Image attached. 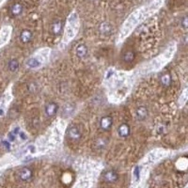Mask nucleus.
Here are the masks:
<instances>
[{"mask_svg": "<svg viewBox=\"0 0 188 188\" xmlns=\"http://www.w3.org/2000/svg\"><path fill=\"white\" fill-rule=\"evenodd\" d=\"M77 27H78V15L76 12H73L68 18V25H67L66 32H65L66 40L69 41L74 38V36L76 33Z\"/></svg>", "mask_w": 188, "mask_h": 188, "instance_id": "nucleus-1", "label": "nucleus"}, {"mask_svg": "<svg viewBox=\"0 0 188 188\" xmlns=\"http://www.w3.org/2000/svg\"><path fill=\"white\" fill-rule=\"evenodd\" d=\"M67 137L73 142H79L82 138V131L77 125H72L67 130Z\"/></svg>", "mask_w": 188, "mask_h": 188, "instance_id": "nucleus-2", "label": "nucleus"}, {"mask_svg": "<svg viewBox=\"0 0 188 188\" xmlns=\"http://www.w3.org/2000/svg\"><path fill=\"white\" fill-rule=\"evenodd\" d=\"M18 177L22 182H28L33 177V171L29 168H23L18 171Z\"/></svg>", "mask_w": 188, "mask_h": 188, "instance_id": "nucleus-3", "label": "nucleus"}, {"mask_svg": "<svg viewBox=\"0 0 188 188\" xmlns=\"http://www.w3.org/2000/svg\"><path fill=\"white\" fill-rule=\"evenodd\" d=\"M44 111H45V114L48 118H52V117L57 115V113L58 111V105L55 102H50L45 105Z\"/></svg>", "mask_w": 188, "mask_h": 188, "instance_id": "nucleus-4", "label": "nucleus"}, {"mask_svg": "<svg viewBox=\"0 0 188 188\" xmlns=\"http://www.w3.org/2000/svg\"><path fill=\"white\" fill-rule=\"evenodd\" d=\"M103 180L105 183H108V184L116 183L119 180V174L116 170H113V169L107 170L103 174Z\"/></svg>", "mask_w": 188, "mask_h": 188, "instance_id": "nucleus-5", "label": "nucleus"}, {"mask_svg": "<svg viewBox=\"0 0 188 188\" xmlns=\"http://www.w3.org/2000/svg\"><path fill=\"white\" fill-rule=\"evenodd\" d=\"M113 125V118L111 116H105L102 117L100 120V126L102 130L104 131H108L111 129Z\"/></svg>", "mask_w": 188, "mask_h": 188, "instance_id": "nucleus-6", "label": "nucleus"}, {"mask_svg": "<svg viewBox=\"0 0 188 188\" xmlns=\"http://www.w3.org/2000/svg\"><path fill=\"white\" fill-rule=\"evenodd\" d=\"M32 39H33V33H32L31 30L24 29V30L21 31V33H20V41H21L22 43L26 44V43L30 42L32 41Z\"/></svg>", "mask_w": 188, "mask_h": 188, "instance_id": "nucleus-7", "label": "nucleus"}, {"mask_svg": "<svg viewBox=\"0 0 188 188\" xmlns=\"http://www.w3.org/2000/svg\"><path fill=\"white\" fill-rule=\"evenodd\" d=\"M130 133H131V130H130V126L126 123H122L119 126L118 128V135L120 136V137H128L130 135Z\"/></svg>", "mask_w": 188, "mask_h": 188, "instance_id": "nucleus-8", "label": "nucleus"}, {"mask_svg": "<svg viewBox=\"0 0 188 188\" xmlns=\"http://www.w3.org/2000/svg\"><path fill=\"white\" fill-rule=\"evenodd\" d=\"M23 10H24V7H23V5H22L21 3H19V2L14 3V4L10 7V9H9L10 14H11L12 16H14V17L21 15L22 12H23Z\"/></svg>", "mask_w": 188, "mask_h": 188, "instance_id": "nucleus-9", "label": "nucleus"}, {"mask_svg": "<svg viewBox=\"0 0 188 188\" xmlns=\"http://www.w3.org/2000/svg\"><path fill=\"white\" fill-rule=\"evenodd\" d=\"M148 109L145 106H139L135 110V117L138 120H144L148 117Z\"/></svg>", "mask_w": 188, "mask_h": 188, "instance_id": "nucleus-10", "label": "nucleus"}, {"mask_svg": "<svg viewBox=\"0 0 188 188\" xmlns=\"http://www.w3.org/2000/svg\"><path fill=\"white\" fill-rule=\"evenodd\" d=\"M88 52H89V49L87 47V45L81 43V44H78L76 49H75V53H76V56L79 58H85L88 55Z\"/></svg>", "mask_w": 188, "mask_h": 188, "instance_id": "nucleus-11", "label": "nucleus"}, {"mask_svg": "<svg viewBox=\"0 0 188 188\" xmlns=\"http://www.w3.org/2000/svg\"><path fill=\"white\" fill-rule=\"evenodd\" d=\"M62 22L60 20H56L53 24H52V26H51V32L52 34H54L55 36H58L60 34L61 30H62Z\"/></svg>", "mask_w": 188, "mask_h": 188, "instance_id": "nucleus-12", "label": "nucleus"}, {"mask_svg": "<svg viewBox=\"0 0 188 188\" xmlns=\"http://www.w3.org/2000/svg\"><path fill=\"white\" fill-rule=\"evenodd\" d=\"M107 143H108V141H107L106 138H104V137H99L94 142V148L97 151H102V150H103L106 147Z\"/></svg>", "mask_w": 188, "mask_h": 188, "instance_id": "nucleus-13", "label": "nucleus"}, {"mask_svg": "<svg viewBox=\"0 0 188 188\" xmlns=\"http://www.w3.org/2000/svg\"><path fill=\"white\" fill-rule=\"evenodd\" d=\"M112 25L109 23H102L100 25V32L101 34H102L103 36H108L112 33Z\"/></svg>", "mask_w": 188, "mask_h": 188, "instance_id": "nucleus-14", "label": "nucleus"}, {"mask_svg": "<svg viewBox=\"0 0 188 188\" xmlns=\"http://www.w3.org/2000/svg\"><path fill=\"white\" fill-rule=\"evenodd\" d=\"M9 34H10V28L9 27L6 26V27L2 28V30L0 32V45L4 44L8 41Z\"/></svg>", "mask_w": 188, "mask_h": 188, "instance_id": "nucleus-15", "label": "nucleus"}, {"mask_svg": "<svg viewBox=\"0 0 188 188\" xmlns=\"http://www.w3.org/2000/svg\"><path fill=\"white\" fill-rule=\"evenodd\" d=\"M135 52L132 51V50L126 51V52L123 54V57H122L124 62H126V63H131V62H133V61L135 60Z\"/></svg>", "mask_w": 188, "mask_h": 188, "instance_id": "nucleus-16", "label": "nucleus"}, {"mask_svg": "<svg viewBox=\"0 0 188 188\" xmlns=\"http://www.w3.org/2000/svg\"><path fill=\"white\" fill-rule=\"evenodd\" d=\"M172 82V79H171V75L169 74H164L162 76H161V83L164 87H169L170 86Z\"/></svg>", "mask_w": 188, "mask_h": 188, "instance_id": "nucleus-17", "label": "nucleus"}, {"mask_svg": "<svg viewBox=\"0 0 188 188\" xmlns=\"http://www.w3.org/2000/svg\"><path fill=\"white\" fill-rule=\"evenodd\" d=\"M75 105L74 104H72V103H68V104H66V105H64V107H63V110H62V114L64 115V116H71L73 113H74V111H75Z\"/></svg>", "mask_w": 188, "mask_h": 188, "instance_id": "nucleus-18", "label": "nucleus"}, {"mask_svg": "<svg viewBox=\"0 0 188 188\" xmlns=\"http://www.w3.org/2000/svg\"><path fill=\"white\" fill-rule=\"evenodd\" d=\"M8 70L11 71V72H15L18 70L19 68V62L17 59H11L8 61Z\"/></svg>", "mask_w": 188, "mask_h": 188, "instance_id": "nucleus-19", "label": "nucleus"}, {"mask_svg": "<svg viewBox=\"0 0 188 188\" xmlns=\"http://www.w3.org/2000/svg\"><path fill=\"white\" fill-rule=\"evenodd\" d=\"M26 65H27V67H29V68H37V67H39V66L41 65V63H40V61H39L37 58H29V59L26 61Z\"/></svg>", "mask_w": 188, "mask_h": 188, "instance_id": "nucleus-20", "label": "nucleus"}, {"mask_svg": "<svg viewBox=\"0 0 188 188\" xmlns=\"http://www.w3.org/2000/svg\"><path fill=\"white\" fill-rule=\"evenodd\" d=\"M182 25H183V27H184L185 29L187 28V17H186V16L184 17V19H183V21H182Z\"/></svg>", "mask_w": 188, "mask_h": 188, "instance_id": "nucleus-21", "label": "nucleus"}, {"mask_svg": "<svg viewBox=\"0 0 188 188\" xmlns=\"http://www.w3.org/2000/svg\"><path fill=\"white\" fill-rule=\"evenodd\" d=\"M135 174H136V177L138 178V176H139V175H138V174H139V170H138V168H136V169H135Z\"/></svg>", "mask_w": 188, "mask_h": 188, "instance_id": "nucleus-22", "label": "nucleus"}, {"mask_svg": "<svg viewBox=\"0 0 188 188\" xmlns=\"http://www.w3.org/2000/svg\"><path fill=\"white\" fill-rule=\"evenodd\" d=\"M5 1H6V0H0V5H1V4H2L3 2H5Z\"/></svg>", "mask_w": 188, "mask_h": 188, "instance_id": "nucleus-23", "label": "nucleus"}]
</instances>
